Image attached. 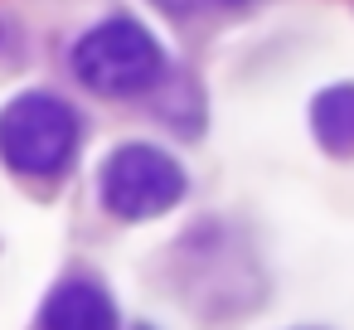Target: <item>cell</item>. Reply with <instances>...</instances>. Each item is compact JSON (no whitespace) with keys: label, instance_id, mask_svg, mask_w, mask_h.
I'll return each mask as SVG.
<instances>
[{"label":"cell","instance_id":"cell-1","mask_svg":"<svg viewBox=\"0 0 354 330\" xmlns=\"http://www.w3.org/2000/svg\"><path fill=\"white\" fill-rule=\"evenodd\" d=\"M73 73L102 98H136L165 78V54L141 20L112 15L73 44Z\"/></svg>","mask_w":354,"mask_h":330},{"label":"cell","instance_id":"cell-2","mask_svg":"<svg viewBox=\"0 0 354 330\" xmlns=\"http://www.w3.org/2000/svg\"><path fill=\"white\" fill-rule=\"evenodd\" d=\"M78 112L54 93H20L0 112V161L15 175H64L78 156Z\"/></svg>","mask_w":354,"mask_h":330},{"label":"cell","instance_id":"cell-3","mask_svg":"<svg viewBox=\"0 0 354 330\" xmlns=\"http://www.w3.org/2000/svg\"><path fill=\"white\" fill-rule=\"evenodd\" d=\"M180 199H185V170L160 146L127 141V146H117L107 156V165H102V204L117 219L141 223V219H156V214L175 209Z\"/></svg>","mask_w":354,"mask_h":330},{"label":"cell","instance_id":"cell-4","mask_svg":"<svg viewBox=\"0 0 354 330\" xmlns=\"http://www.w3.org/2000/svg\"><path fill=\"white\" fill-rule=\"evenodd\" d=\"M44 330H122L112 296L93 282V277H68L49 291L44 311H39Z\"/></svg>","mask_w":354,"mask_h":330},{"label":"cell","instance_id":"cell-5","mask_svg":"<svg viewBox=\"0 0 354 330\" xmlns=\"http://www.w3.org/2000/svg\"><path fill=\"white\" fill-rule=\"evenodd\" d=\"M310 131L330 156H354V83H335L310 102Z\"/></svg>","mask_w":354,"mask_h":330},{"label":"cell","instance_id":"cell-6","mask_svg":"<svg viewBox=\"0 0 354 330\" xmlns=\"http://www.w3.org/2000/svg\"><path fill=\"white\" fill-rule=\"evenodd\" d=\"M156 6L170 15H204V10H243L252 0H156Z\"/></svg>","mask_w":354,"mask_h":330}]
</instances>
